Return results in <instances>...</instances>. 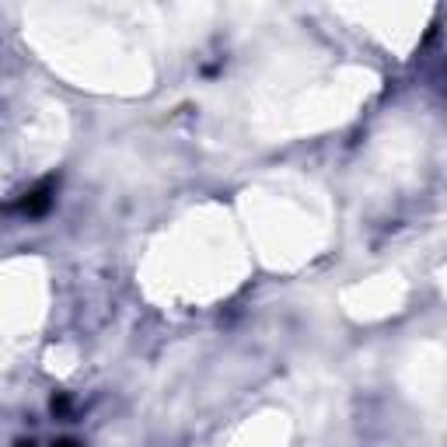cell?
Masks as SVG:
<instances>
[{
	"mask_svg": "<svg viewBox=\"0 0 447 447\" xmlns=\"http://www.w3.org/2000/svg\"><path fill=\"white\" fill-rule=\"evenodd\" d=\"M45 206H49V193L39 189V193H32V196L25 200V213H42Z\"/></svg>",
	"mask_w": 447,
	"mask_h": 447,
	"instance_id": "6da1fadb",
	"label": "cell"
},
{
	"mask_svg": "<svg viewBox=\"0 0 447 447\" xmlns=\"http://www.w3.org/2000/svg\"><path fill=\"white\" fill-rule=\"evenodd\" d=\"M53 447H77L74 441H63V444H53Z\"/></svg>",
	"mask_w": 447,
	"mask_h": 447,
	"instance_id": "7a4b0ae2",
	"label": "cell"
}]
</instances>
